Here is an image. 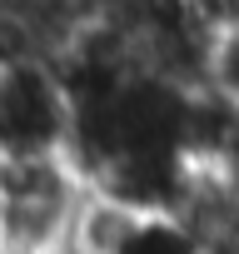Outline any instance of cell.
I'll return each mask as SVG.
<instances>
[{
    "mask_svg": "<svg viewBox=\"0 0 239 254\" xmlns=\"http://www.w3.org/2000/svg\"><path fill=\"white\" fill-rule=\"evenodd\" d=\"M85 199H90V190L60 150L5 160L0 165V254L65 249Z\"/></svg>",
    "mask_w": 239,
    "mask_h": 254,
    "instance_id": "cell-1",
    "label": "cell"
},
{
    "mask_svg": "<svg viewBox=\"0 0 239 254\" xmlns=\"http://www.w3.org/2000/svg\"><path fill=\"white\" fill-rule=\"evenodd\" d=\"M70 100L50 70V60H30L0 70V160L55 155L70 135Z\"/></svg>",
    "mask_w": 239,
    "mask_h": 254,
    "instance_id": "cell-2",
    "label": "cell"
},
{
    "mask_svg": "<svg viewBox=\"0 0 239 254\" xmlns=\"http://www.w3.org/2000/svg\"><path fill=\"white\" fill-rule=\"evenodd\" d=\"M55 254H80V249H75V244H65V249H55Z\"/></svg>",
    "mask_w": 239,
    "mask_h": 254,
    "instance_id": "cell-3",
    "label": "cell"
}]
</instances>
